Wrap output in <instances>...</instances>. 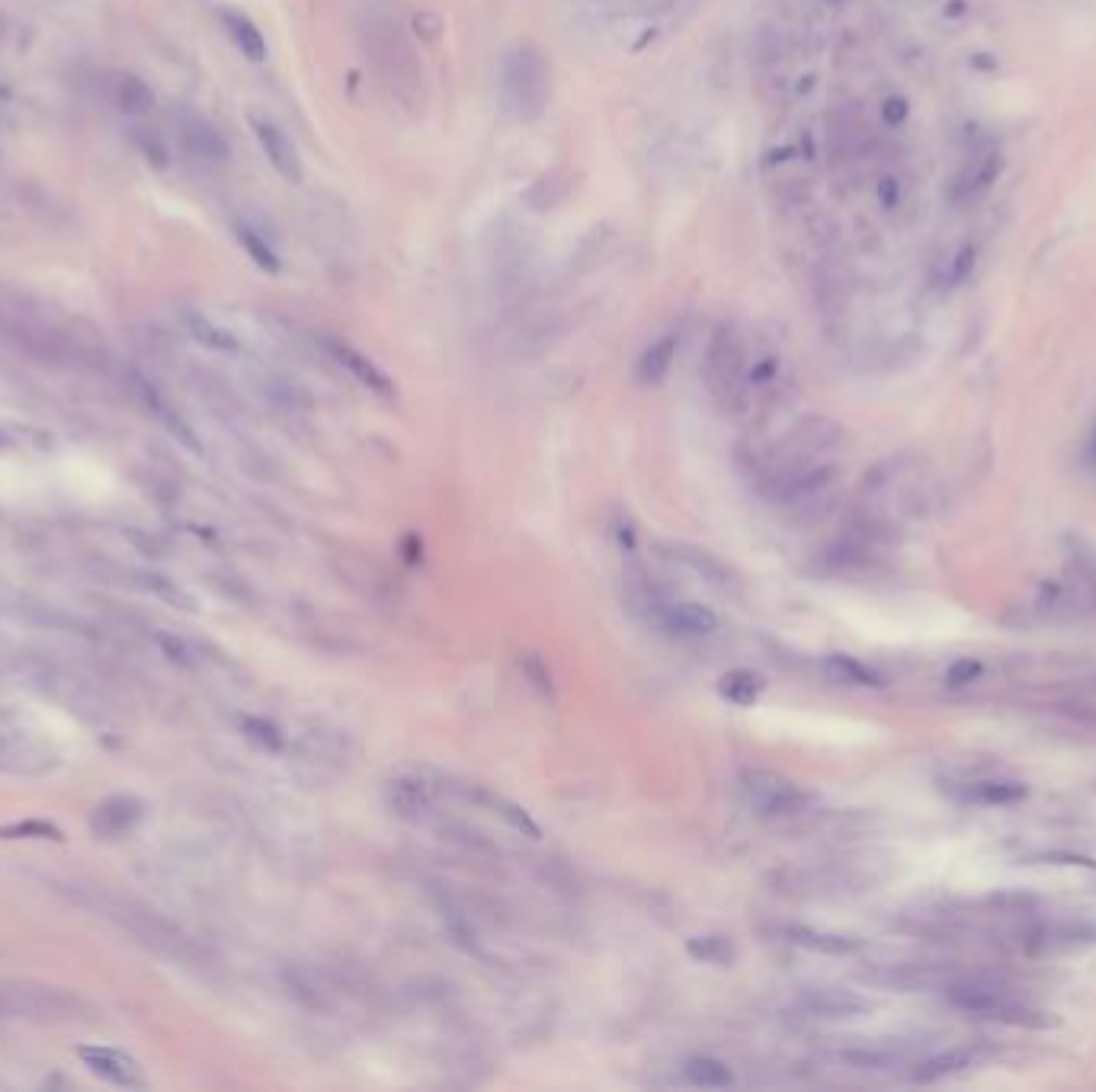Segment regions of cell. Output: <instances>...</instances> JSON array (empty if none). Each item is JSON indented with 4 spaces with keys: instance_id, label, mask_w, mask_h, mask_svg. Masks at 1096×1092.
Returning a JSON list of instances; mask_svg holds the SVG:
<instances>
[{
    "instance_id": "1",
    "label": "cell",
    "mask_w": 1096,
    "mask_h": 1092,
    "mask_svg": "<svg viewBox=\"0 0 1096 1092\" xmlns=\"http://www.w3.org/2000/svg\"><path fill=\"white\" fill-rule=\"evenodd\" d=\"M936 504L933 474L917 455H895L862 477L853 516L898 535L910 519H924Z\"/></svg>"
},
{
    "instance_id": "2",
    "label": "cell",
    "mask_w": 1096,
    "mask_h": 1092,
    "mask_svg": "<svg viewBox=\"0 0 1096 1092\" xmlns=\"http://www.w3.org/2000/svg\"><path fill=\"white\" fill-rule=\"evenodd\" d=\"M840 426L825 417H811L798 423L783 439H776L763 452H750L747 477L757 487L763 500H769L780 487H786L792 477L811 471L820 462H831L840 449Z\"/></svg>"
},
{
    "instance_id": "3",
    "label": "cell",
    "mask_w": 1096,
    "mask_h": 1092,
    "mask_svg": "<svg viewBox=\"0 0 1096 1092\" xmlns=\"http://www.w3.org/2000/svg\"><path fill=\"white\" fill-rule=\"evenodd\" d=\"M362 45L379 77V87L404 109H417L427 94L424 61L401 22L385 13L369 16L362 27Z\"/></svg>"
},
{
    "instance_id": "4",
    "label": "cell",
    "mask_w": 1096,
    "mask_h": 1092,
    "mask_svg": "<svg viewBox=\"0 0 1096 1092\" xmlns=\"http://www.w3.org/2000/svg\"><path fill=\"white\" fill-rule=\"evenodd\" d=\"M497 97L504 116L530 125L545 116L552 103V61L533 42H516L500 58Z\"/></svg>"
},
{
    "instance_id": "5",
    "label": "cell",
    "mask_w": 1096,
    "mask_h": 1092,
    "mask_svg": "<svg viewBox=\"0 0 1096 1092\" xmlns=\"http://www.w3.org/2000/svg\"><path fill=\"white\" fill-rule=\"evenodd\" d=\"M97 909L103 917H109L112 923H119L122 929H129L135 939H139L145 948L164 954L170 961L180 965H205L209 961V951H205L190 932H183L177 923L164 920L157 909L132 900V897H119V894H97Z\"/></svg>"
},
{
    "instance_id": "6",
    "label": "cell",
    "mask_w": 1096,
    "mask_h": 1092,
    "mask_svg": "<svg viewBox=\"0 0 1096 1092\" xmlns=\"http://www.w3.org/2000/svg\"><path fill=\"white\" fill-rule=\"evenodd\" d=\"M940 990L949 1006L962 1009L968 1016H981V1019L1003 1022V1026H1019V1029L1052 1026V1012L1026 1003V999L1007 993L991 981H981V977H955V981H946Z\"/></svg>"
},
{
    "instance_id": "7",
    "label": "cell",
    "mask_w": 1096,
    "mask_h": 1092,
    "mask_svg": "<svg viewBox=\"0 0 1096 1092\" xmlns=\"http://www.w3.org/2000/svg\"><path fill=\"white\" fill-rule=\"evenodd\" d=\"M750 356L744 333L735 321H721L709 340L705 350V384L709 395L731 414L747 411V372H750Z\"/></svg>"
},
{
    "instance_id": "8",
    "label": "cell",
    "mask_w": 1096,
    "mask_h": 1092,
    "mask_svg": "<svg viewBox=\"0 0 1096 1092\" xmlns=\"http://www.w3.org/2000/svg\"><path fill=\"white\" fill-rule=\"evenodd\" d=\"M738 791H741L744 804L753 814L766 817V821L798 817L814 801L811 791H805L802 785H795L792 779L780 776V772H773V769H741Z\"/></svg>"
},
{
    "instance_id": "9",
    "label": "cell",
    "mask_w": 1096,
    "mask_h": 1092,
    "mask_svg": "<svg viewBox=\"0 0 1096 1092\" xmlns=\"http://www.w3.org/2000/svg\"><path fill=\"white\" fill-rule=\"evenodd\" d=\"M443 794V779L427 769H401L385 782V804L401 821L417 824L433 814Z\"/></svg>"
},
{
    "instance_id": "10",
    "label": "cell",
    "mask_w": 1096,
    "mask_h": 1092,
    "mask_svg": "<svg viewBox=\"0 0 1096 1092\" xmlns=\"http://www.w3.org/2000/svg\"><path fill=\"white\" fill-rule=\"evenodd\" d=\"M642 606H648V616L657 628L677 638H709L718 631V616L709 606H699L690 600H664L657 593L642 596Z\"/></svg>"
},
{
    "instance_id": "11",
    "label": "cell",
    "mask_w": 1096,
    "mask_h": 1092,
    "mask_svg": "<svg viewBox=\"0 0 1096 1092\" xmlns=\"http://www.w3.org/2000/svg\"><path fill=\"white\" fill-rule=\"evenodd\" d=\"M795 1012L814 1022H847L873 1012V999L843 987H805L795 996Z\"/></svg>"
},
{
    "instance_id": "12",
    "label": "cell",
    "mask_w": 1096,
    "mask_h": 1092,
    "mask_svg": "<svg viewBox=\"0 0 1096 1092\" xmlns=\"http://www.w3.org/2000/svg\"><path fill=\"white\" fill-rule=\"evenodd\" d=\"M10 1016H30V1019H71L78 1012V999L58 987L16 981L4 984Z\"/></svg>"
},
{
    "instance_id": "13",
    "label": "cell",
    "mask_w": 1096,
    "mask_h": 1092,
    "mask_svg": "<svg viewBox=\"0 0 1096 1092\" xmlns=\"http://www.w3.org/2000/svg\"><path fill=\"white\" fill-rule=\"evenodd\" d=\"M321 347H325V353L337 362L340 369H347V372L362 384V388H369L372 395H379V398H385V401H392V398L398 395L392 375H388V372L379 366V362H372L365 353H359L353 344H347V340H340V336H321Z\"/></svg>"
},
{
    "instance_id": "14",
    "label": "cell",
    "mask_w": 1096,
    "mask_h": 1092,
    "mask_svg": "<svg viewBox=\"0 0 1096 1092\" xmlns=\"http://www.w3.org/2000/svg\"><path fill=\"white\" fill-rule=\"evenodd\" d=\"M84 1067L90 1074H97L100 1080L112 1083V1086H122V1089H142L148 1080L142 1074V1067L135 1057H129L126 1051L119 1048H106V1044H94V1048H81L78 1051Z\"/></svg>"
},
{
    "instance_id": "15",
    "label": "cell",
    "mask_w": 1096,
    "mask_h": 1092,
    "mask_svg": "<svg viewBox=\"0 0 1096 1092\" xmlns=\"http://www.w3.org/2000/svg\"><path fill=\"white\" fill-rule=\"evenodd\" d=\"M250 128H254L257 142L266 154V161L272 164V170H277L283 179H289V184H302V161H299V151H295L292 139L277 125L269 122L263 116H250Z\"/></svg>"
},
{
    "instance_id": "16",
    "label": "cell",
    "mask_w": 1096,
    "mask_h": 1092,
    "mask_svg": "<svg viewBox=\"0 0 1096 1092\" xmlns=\"http://www.w3.org/2000/svg\"><path fill=\"white\" fill-rule=\"evenodd\" d=\"M1003 173V154L997 148H985L978 151L972 161L962 167V173L955 176L952 187V199L958 206H968V202H978L985 193H991V187L997 184V176Z\"/></svg>"
},
{
    "instance_id": "17",
    "label": "cell",
    "mask_w": 1096,
    "mask_h": 1092,
    "mask_svg": "<svg viewBox=\"0 0 1096 1092\" xmlns=\"http://www.w3.org/2000/svg\"><path fill=\"white\" fill-rule=\"evenodd\" d=\"M177 128H180L183 148H187L193 157H199V161L225 164L228 154H232V148H228V142H225V135L209 119L196 116V112H180Z\"/></svg>"
},
{
    "instance_id": "18",
    "label": "cell",
    "mask_w": 1096,
    "mask_h": 1092,
    "mask_svg": "<svg viewBox=\"0 0 1096 1092\" xmlns=\"http://www.w3.org/2000/svg\"><path fill=\"white\" fill-rule=\"evenodd\" d=\"M981 1060H985V1048H978V1044H955V1048H946L940 1054L920 1060L913 1067L910 1077H913V1083H940V1080L962 1077V1074L975 1071Z\"/></svg>"
},
{
    "instance_id": "19",
    "label": "cell",
    "mask_w": 1096,
    "mask_h": 1092,
    "mask_svg": "<svg viewBox=\"0 0 1096 1092\" xmlns=\"http://www.w3.org/2000/svg\"><path fill=\"white\" fill-rule=\"evenodd\" d=\"M139 821H142V801L132 798V794H112V798L97 804L94 814H90V830L103 839H119L132 833Z\"/></svg>"
},
{
    "instance_id": "20",
    "label": "cell",
    "mask_w": 1096,
    "mask_h": 1092,
    "mask_svg": "<svg viewBox=\"0 0 1096 1092\" xmlns=\"http://www.w3.org/2000/svg\"><path fill=\"white\" fill-rule=\"evenodd\" d=\"M955 788H958L955 798L975 808H1007V804H1019L1030 794V788L1013 779H975Z\"/></svg>"
},
{
    "instance_id": "21",
    "label": "cell",
    "mask_w": 1096,
    "mask_h": 1092,
    "mask_svg": "<svg viewBox=\"0 0 1096 1092\" xmlns=\"http://www.w3.org/2000/svg\"><path fill=\"white\" fill-rule=\"evenodd\" d=\"M465 794H468L475 804H482V808H488L494 817H500V821H504L507 827H513L516 833L530 836V839H539V836H542V827L533 821V814L522 808V804H516L513 798H507V794H500V791H494V788H485V785H475V788H468Z\"/></svg>"
},
{
    "instance_id": "22",
    "label": "cell",
    "mask_w": 1096,
    "mask_h": 1092,
    "mask_svg": "<svg viewBox=\"0 0 1096 1092\" xmlns=\"http://www.w3.org/2000/svg\"><path fill=\"white\" fill-rule=\"evenodd\" d=\"M780 936L798 948H808L817 954H834V958H847V954H856L862 945L850 936H840V932H825V929H811V926H780Z\"/></svg>"
},
{
    "instance_id": "23",
    "label": "cell",
    "mask_w": 1096,
    "mask_h": 1092,
    "mask_svg": "<svg viewBox=\"0 0 1096 1092\" xmlns=\"http://www.w3.org/2000/svg\"><path fill=\"white\" fill-rule=\"evenodd\" d=\"M677 353H680V333H660L654 344L638 356V366H635V378L648 384V388H654V384H660L677 362Z\"/></svg>"
},
{
    "instance_id": "24",
    "label": "cell",
    "mask_w": 1096,
    "mask_h": 1092,
    "mask_svg": "<svg viewBox=\"0 0 1096 1092\" xmlns=\"http://www.w3.org/2000/svg\"><path fill=\"white\" fill-rule=\"evenodd\" d=\"M667 552H670L674 561L687 564L696 577H702L705 583H712V586H718V589H731V586L738 583L735 574H731V567H728L725 561H718L712 552L693 549V544H667Z\"/></svg>"
},
{
    "instance_id": "25",
    "label": "cell",
    "mask_w": 1096,
    "mask_h": 1092,
    "mask_svg": "<svg viewBox=\"0 0 1096 1092\" xmlns=\"http://www.w3.org/2000/svg\"><path fill=\"white\" fill-rule=\"evenodd\" d=\"M837 1057L847 1067H853V1071H865V1074H885L907 1063V1051L892 1048V1044H856V1048H843Z\"/></svg>"
},
{
    "instance_id": "26",
    "label": "cell",
    "mask_w": 1096,
    "mask_h": 1092,
    "mask_svg": "<svg viewBox=\"0 0 1096 1092\" xmlns=\"http://www.w3.org/2000/svg\"><path fill=\"white\" fill-rule=\"evenodd\" d=\"M218 19H221V30L228 33V39L238 45V52L244 58H250V61H263L266 58V39L257 30V22L250 19L247 13L225 7V10H218Z\"/></svg>"
},
{
    "instance_id": "27",
    "label": "cell",
    "mask_w": 1096,
    "mask_h": 1092,
    "mask_svg": "<svg viewBox=\"0 0 1096 1092\" xmlns=\"http://www.w3.org/2000/svg\"><path fill=\"white\" fill-rule=\"evenodd\" d=\"M680 1077H683V1083L699 1086V1089H728L735 1083V1071L718 1057H690L680 1067Z\"/></svg>"
},
{
    "instance_id": "28",
    "label": "cell",
    "mask_w": 1096,
    "mask_h": 1092,
    "mask_svg": "<svg viewBox=\"0 0 1096 1092\" xmlns=\"http://www.w3.org/2000/svg\"><path fill=\"white\" fill-rule=\"evenodd\" d=\"M183 324H187L190 336L202 347L218 350V353H238L241 350V340L232 330L218 327L215 321H209V317L199 314V311H183Z\"/></svg>"
},
{
    "instance_id": "29",
    "label": "cell",
    "mask_w": 1096,
    "mask_h": 1092,
    "mask_svg": "<svg viewBox=\"0 0 1096 1092\" xmlns=\"http://www.w3.org/2000/svg\"><path fill=\"white\" fill-rule=\"evenodd\" d=\"M112 100L126 112V116H145L154 109V90L135 74H119L116 87H112Z\"/></svg>"
},
{
    "instance_id": "30",
    "label": "cell",
    "mask_w": 1096,
    "mask_h": 1092,
    "mask_svg": "<svg viewBox=\"0 0 1096 1092\" xmlns=\"http://www.w3.org/2000/svg\"><path fill=\"white\" fill-rule=\"evenodd\" d=\"M763 689H766V679L760 673H753V670H731L718 682V692L731 705H738V709H747V705L757 701L763 695Z\"/></svg>"
},
{
    "instance_id": "31",
    "label": "cell",
    "mask_w": 1096,
    "mask_h": 1092,
    "mask_svg": "<svg viewBox=\"0 0 1096 1092\" xmlns=\"http://www.w3.org/2000/svg\"><path fill=\"white\" fill-rule=\"evenodd\" d=\"M825 670L831 679L843 682V686H882V676L850 654H831L825 660Z\"/></svg>"
},
{
    "instance_id": "32",
    "label": "cell",
    "mask_w": 1096,
    "mask_h": 1092,
    "mask_svg": "<svg viewBox=\"0 0 1096 1092\" xmlns=\"http://www.w3.org/2000/svg\"><path fill=\"white\" fill-rule=\"evenodd\" d=\"M235 235H238L241 247L247 250V257L254 260L263 272L277 276V272L283 269V260H280V254H277V247H272V244L266 241V235H260L257 227H250V224L238 221V224H235Z\"/></svg>"
},
{
    "instance_id": "33",
    "label": "cell",
    "mask_w": 1096,
    "mask_h": 1092,
    "mask_svg": "<svg viewBox=\"0 0 1096 1092\" xmlns=\"http://www.w3.org/2000/svg\"><path fill=\"white\" fill-rule=\"evenodd\" d=\"M687 951L702 965H715V968H728L735 961V942L728 936H696L687 942Z\"/></svg>"
},
{
    "instance_id": "34",
    "label": "cell",
    "mask_w": 1096,
    "mask_h": 1092,
    "mask_svg": "<svg viewBox=\"0 0 1096 1092\" xmlns=\"http://www.w3.org/2000/svg\"><path fill=\"white\" fill-rule=\"evenodd\" d=\"M132 145H135V151H139L154 170H167V167H170V151H167V142H164L161 132H154V128H132Z\"/></svg>"
},
{
    "instance_id": "35",
    "label": "cell",
    "mask_w": 1096,
    "mask_h": 1092,
    "mask_svg": "<svg viewBox=\"0 0 1096 1092\" xmlns=\"http://www.w3.org/2000/svg\"><path fill=\"white\" fill-rule=\"evenodd\" d=\"M516 667H519V673L527 676V682H530V686H533L539 695H545V698H555V679H552V670H548V664H545V660H542L539 654H533V651H522V654L516 657Z\"/></svg>"
},
{
    "instance_id": "36",
    "label": "cell",
    "mask_w": 1096,
    "mask_h": 1092,
    "mask_svg": "<svg viewBox=\"0 0 1096 1092\" xmlns=\"http://www.w3.org/2000/svg\"><path fill=\"white\" fill-rule=\"evenodd\" d=\"M241 727H244V734H247L250 740H254L257 746H263V749H269V753H280V749H283V731H280V727L272 724V721L244 718Z\"/></svg>"
},
{
    "instance_id": "37",
    "label": "cell",
    "mask_w": 1096,
    "mask_h": 1092,
    "mask_svg": "<svg viewBox=\"0 0 1096 1092\" xmlns=\"http://www.w3.org/2000/svg\"><path fill=\"white\" fill-rule=\"evenodd\" d=\"M975 260H978V250H975L972 244H962V247H958L955 254L949 257V263H946V276H943V279H946V285H949V289L962 285V282L972 276Z\"/></svg>"
},
{
    "instance_id": "38",
    "label": "cell",
    "mask_w": 1096,
    "mask_h": 1092,
    "mask_svg": "<svg viewBox=\"0 0 1096 1092\" xmlns=\"http://www.w3.org/2000/svg\"><path fill=\"white\" fill-rule=\"evenodd\" d=\"M61 839V830L49 821H19L0 827V839Z\"/></svg>"
},
{
    "instance_id": "39",
    "label": "cell",
    "mask_w": 1096,
    "mask_h": 1092,
    "mask_svg": "<svg viewBox=\"0 0 1096 1092\" xmlns=\"http://www.w3.org/2000/svg\"><path fill=\"white\" fill-rule=\"evenodd\" d=\"M148 586H154L157 589V596H164V600H170L173 606H180V609H196V603H193V596L190 593H183V589L177 586V583H170L167 577H148Z\"/></svg>"
},
{
    "instance_id": "40",
    "label": "cell",
    "mask_w": 1096,
    "mask_h": 1092,
    "mask_svg": "<svg viewBox=\"0 0 1096 1092\" xmlns=\"http://www.w3.org/2000/svg\"><path fill=\"white\" fill-rule=\"evenodd\" d=\"M978 673H981V664H978V660H972V657H965V660H955V664L949 667L946 682H949V686H965V682L978 679Z\"/></svg>"
},
{
    "instance_id": "41",
    "label": "cell",
    "mask_w": 1096,
    "mask_h": 1092,
    "mask_svg": "<svg viewBox=\"0 0 1096 1092\" xmlns=\"http://www.w3.org/2000/svg\"><path fill=\"white\" fill-rule=\"evenodd\" d=\"M157 644H161V651L173 660V664H183V667L193 664V651L187 647V641L173 638V634H157Z\"/></svg>"
},
{
    "instance_id": "42",
    "label": "cell",
    "mask_w": 1096,
    "mask_h": 1092,
    "mask_svg": "<svg viewBox=\"0 0 1096 1092\" xmlns=\"http://www.w3.org/2000/svg\"><path fill=\"white\" fill-rule=\"evenodd\" d=\"M907 112H910V106H907V100L904 97H888L885 100V106H882V116H885V122L888 125H904L907 122Z\"/></svg>"
},
{
    "instance_id": "43",
    "label": "cell",
    "mask_w": 1096,
    "mask_h": 1092,
    "mask_svg": "<svg viewBox=\"0 0 1096 1092\" xmlns=\"http://www.w3.org/2000/svg\"><path fill=\"white\" fill-rule=\"evenodd\" d=\"M879 199H882L885 209H895L898 202H901V184H898L895 176H885L882 184H879Z\"/></svg>"
},
{
    "instance_id": "44",
    "label": "cell",
    "mask_w": 1096,
    "mask_h": 1092,
    "mask_svg": "<svg viewBox=\"0 0 1096 1092\" xmlns=\"http://www.w3.org/2000/svg\"><path fill=\"white\" fill-rule=\"evenodd\" d=\"M597 4L615 7V10H629V7H638V4H648V0H597Z\"/></svg>"
},
{
    "instance_id": "45",
    "label": "cell",
    "mask_w": 1096,
    "mask_h": 1092,
    "mask_svg": "<svg viewBox=\"0 0 1096 1092\" xmlns=\"http://www.w3.org/2000/svg\"><path fill=\"white\" fill-rule=\"evenodd\" d=\"M4 103H10V87L0 84V106H4Z\"/></svg>"
},
{
    "instance_id": "46",
    "label": "cell",
    "mask_w": 1096,
    "mask_h": 1092,
    "mask_svg": "<svg viewBox=\"0 0 1096 1092\" xmlns=\"http://www.w3.org/2000/svg\"><path fill=\"white\" fill-rule=\"evenodd\" d=\"M1090 449H1093V455H1096V429H1093V446H1090Z\"/></svg>"
}]
</instances>
